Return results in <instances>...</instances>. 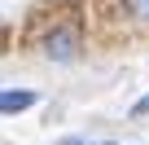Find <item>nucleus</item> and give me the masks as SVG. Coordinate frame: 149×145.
Listing matches in <instances>:
<instances>
[{
  "instance_id": "1",
  "label": "nucleus",
  "mask_w": 149,
  "mask_h": 145,
  "mask_svg": "<svg viewBox=\"0 0 149 145\" xmlns=\"http://www.w3.org/2000/svg\"><path fill=\"white\" fill-rule=\"evenodd\" d=\"M44 53L53 62H74V53H79V27H61L44 40Z\"/></svg>"
},
{
  "instance_id": "2",
  "label": "nucleus",
  "mask_w": 149,
  "mask_h": 145,
  "mask_svg": "<svg viewBox=\"0 0 149 145\" xmlns=\"http://www.w3.org/2000/svg\"><path fill=\"white\" fill-rule=\"evenodd\" d=\"M26 106H35V92H5V97H0V110H5V114H18V110H26Z\"/></svg>"
},
{
  "instance_id": "3",
  "label": "nucleus",
  "mask_w": 149,
  "mask_h": 145,
  "mask_svg": "<svg viewBox=\"0 0 149 145\" xmlns=\"http://www.w3.org/2000/svg\"><path fill=\"white\" fill-rule=\"evenodd\" d=\"M127 9L140 13V18H149V0H127Z\"/></svg>"
},
{
  "instance_id": "4",
  "label": "nucleus",
  "mask_w": 149,
  "mask_h": 145,
  "mask_svg": "<svg viewBox=\"0 0 149 145\" xmlns=\"http://www.w3.org/2000/svg\"><path fill=\"white\" fill-rule=\"evenodd\" d=\"M140 114H149V97H140V101L132 106V119H140Z\"/></svg>"
},
{
  "instance_id": "5",
  "label": "nucleus",
  "mask_w": 149,
  "mask_h": 145,
  "mask_svg": "<svg viewBox=\"0 0 149 145\" xmlns=\"http://www.w3.org/2000/svg\"><path fill=\"white\" fill-rule=\"evenodd\" d=\"M57 145H97V141H79V136H66V141H57Z\"/></svg>"
}]
</instances>
